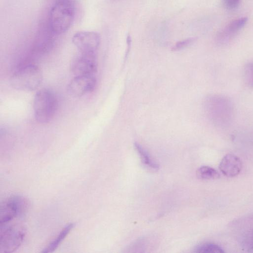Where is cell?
<instances>
[{
	"label": "cell",
	"instance_id": "obj_16",
	"mask_svg": "<svg viewBox=\"0 0 253 253\" xmlns=\"http://www.w3.org/2000/svg\"><path fill=\"white\" fill-rule=\"evenodd\" d=\"M241 0H223L225 7L230 10L236 9L239 6Z\"/></svg>",
	"mask_w": 253,
	"mask_h": 253
},
{
	"label": "cell",
	"instance_id": "obj_2",
	"mask_svg": "<svg viewBox=\"0 0 253 253\" xmlns=\"http://www.w3.org/2000/svg\"><path fill=\"white\" fill-rule=\"evenodd\" d=\"M42 81V72L34 64H27L17 69L10 79V84L16 89L33 91L37 89Z\"/></svg>",
	"mask_w": 253,
	"mask_h": 253
},
{
	"label": "cell",
	"instance_id": "obj_8",
	"mask_svg": "<svg viewBox=\"0 0 253 253\" xmlns=\"http://www.w3.org/2000/svg\"><path fill=\"white\" fill-rule=\"evenodd\" d=\"M96 84V79L94 75L75 76L68 84L67 91L73 97H81L91 92Z\"/></svg>",
	"mask_w": 253,
	"mask_h": 253
},
{
	"label": "cell",
	"instance_id": "obj_9",
	"mask_svg": "<svg viewBox=\"0 0 253 253\" xmlns=\"http://www.w3.org/2000/svg\"><path fill=\"white\" fill-rule=\"evenodd\" d=\"M242 167L240 159L237 156L228 154L225 155L221 160L219 169L226 176L233 177L238 175Z\"/></svg>",
	"mask_w": 253,
	"mask_h": 253
},
{
	"label": "cell",
	"instance_id": "obj_1",
	"mask_svg": "<svg viewBox=\"0 0 253 253\" xmlns=\"http://www.w3.org/2000/svg\"><path fill=\"white\" fill-rule=\"evenodd\" d=\"M75 17L74 6L70 0H59L52 7L49 14V27L55 35L67 31Z\"/></svg>",
	"mask_w": 253,
	"mask_h": 253
},
{
	"label": "cell",
	"instance_id": "obj_11",
	"mask_svg": "<svg viewBox=\"0 0 253 253\" xmlns=\"http://www.w3.org/2000/svg\"><path fill=\"white\" fill-rule=\"evenodd\" d=\"M74 226V224L73 223L67 224L62 229L56 238L53 240L47 246L43 249L42 253H51L55 250L62 243L63 240H64L66 237L69 234L73 228Z\"/></svg>",
	"mask_w": 253,
	"mask_h": 253
},
{
	"label": "cell",
	"instance_id": "obj_5",
	"mask_svg": "<svg viewBox=\"0 0 253 253\" xmlns=\"http://www.w3.org/2000/svg\"><path fill=\"white\" fill-rule=\"evenodd\" d=\"M27 199L20 195H13L0 205V224L20 218L24 216L29 209Z\"/></svg>",
	"mask_w": 253,
	"mask_h": 253
},
{
	"label": "cell",
	"instance_id": "obj_4",
	"mask_svg": "<svg viewBox=\"0 0 253 253\" xmlns=\"http://www.w3.org/2000/svg\"><path fill=\"white\" fill-rule=\"evenodd\" d=\"M25 234L24 226L14 220L0 224V253L15 251L22 244Z\"/></svg>",
	"mask_w": 253,
	"mask_h": 253
},
{
	"label": "cell",
	"instance_id": "obj_6",
	"mask_svg": "<svg viewBox=\"0 0 253 253\" xmlns=\"http://www.w3.org/2000/svg\"><path fill=\"white\" fill-rule=\"evenodd\" d=\"M70 69L75 76L95 75L97 70L95 53L80 52L72 62Z\"/></svg>",
	"mask_w": 253,
	"mask_h": 253
},
{
	"label": "cell",
	"instance_id": "obj_7",
	"mask_svg": "<svg viewBox=\"0 0 253 253\" xmlns=\"http://www.w3.org/2000/svg\"><path fill=\"white\" fill-rule=\"evenodd\" d=\"M72 40L80 52L95 53L99 45L100 37L94 31H80L74 34Z\"/></svg>",
	"mask_w": 253,
	"mask_h": 253
},
{
	"label": "cell",
	"instance_id": "obj_3",
	"mask_svg": "<svg viewBox=\"0 0 253 253\" xmlns=\"http://www.w3.org/2000/svg\"><path fill=\"white\" fill-rule=\"evenodd\" d=\"M57 100L54 93L49 89H42L35 94L33 109L36 121L45 124L52 119L57 108Z\"/></svg>",
	"mask_w": 253,
	"mask_h": 253
},
{
	"label": "cell",
	"instance_id": "obj_14",
	"mask_svg": "<svg viewBox=\"0 0 253 253\" xmlns=\"http://www.w3.org/2000/svg\"><path fill=\"white\" fill-rule=\"evenodd\" d=\"M134 147L138 152L142 163L146 166L154 169H157L159 166L152 161L148 153L138 144L135 143Z\"/></svg>",
	"mask_w": 253,
	"mask_h": 253
},
{
	"label": "cell",
	"instance_id": "obj_10",
	"mask_svg": "<svg viewBox=\"0 0 253 253\" xmlns=\"http://www.w3.org/2000/svg\"><path fill=\"white\" fill-rule=\"evenodd\" d=\"M248 18L241 17L229 23L217 36V40L221 42L228 41L235 36L246 24Z\"/></svg>",
	"mask_w": 253,
	"mask_h": 253
},
{
	"label": "cell",
	"instance_id": "obj_13",
	"mask_svg": "<svg viewBox=\"0 0 253 253\" xmlns=\"http://www.w3.org/2000/svg\"><path fill=\"white\" fill-rule=\"evenodd\" d=\"M195 253H223V249L219 245L207 243L198 246L194 249Z\"/></svg>",
	"mask_w": 253,
	"mask_h": 253
},
{
	"label": "cell",
	"instance_id": "obj_12",
	"mask_svg": "<svg viewBox=\"0 0 253 253\" xmlns=\"http://www.w3.org/2000/svg\"><path fill=\"white\" fill-rule=\"evenodd\" d=\"M199 178L203 180H214L219 178V173L213 168L209 166H202L197 171Z\"/></svg>",
	"mask_w": 253,
	"mask_h": 253
},
{
	"label": "cell",
	"instance_id": "obj_15",
	"mask_svg": "<svg viewBox=\"0 0 253 253\" xmlns=\"http://www.w3.org/2000/svg\"><path fill=\"white\" fill-rule=\"evenodd\" d=\"M195 39L194 38H188L176 42L172 47V50L175 51L183 48L192 43Z\"/></svg>",
	"mask_w": 253,
	"mask_h": 253
}]
</instances>
